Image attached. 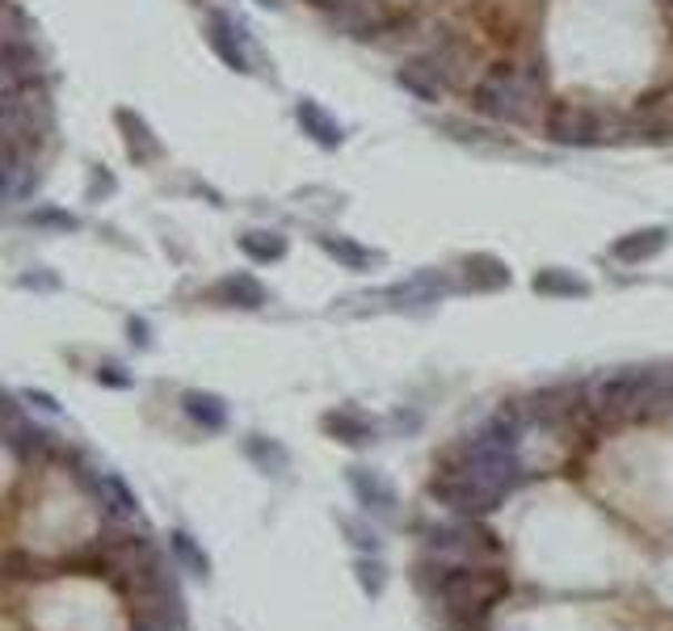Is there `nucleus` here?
Listing matches in <instances>:
<instances>
[{"instance_id":"obj_36","label":"nucleus","mask_w":673,"mask_h":631,"mask_svg":"<svg viewBox=\"0 0 673 631\" xmlns=\"http://www.w3.org/2000/svg\"><path fill=\"white\" fill-rule=\"evenodd\" d=\"M261 4H266V9H274V4H278V0H261Z\"/></svg>"},{"instance_id":"obj_12","label":"nucleus","mask_w":673,"mask_h":631,"mask_svg":"<svg viewBox=\"0 0 673 631\" xmlns=\"http://www.w3.org/2000/svg\"><path fill=\"white\" fill-rule=\"evenodd\" d=\"M207 42H211V51L228 63L231 72H249V56H245V47H240V26H236L228 13H219V9L211 13V21H207Z\"/></svg>"},{"instance_id":"obj_35","label":"nucleus","mask_w":673,"mask_h":631,"mask_svg":"<svg viewBox=\"0 0 673 631\" xmlns=\"http://www.w3.org/2000/svg\"><path fill=\"white\" fill-rule=\"evenodd\" d=\"M131 342L148 345V325H143V321H131Z\"/></svg>"},{"instance_id":"obj_23","label":"nucleus","mask_w":673,"mask_h":631,"mask_svg":"<svg viewBox=\"0 0 673 631\" xmlns=\"http://www.w3.org/2000/svg\"><path fill=\"white\" fill-rule=\"evenodd\" d=\"M169 548H174L177 564H181L186 573H194V576L211 573V560H207V552L194 543V535H186V531H174V535H169Z\"/></svg>"},{"instance_id":"obj_7","label":"nucleus","mask_w":673,"mask_h":631,"mask_svg":"<svg viewBox=\"0 0 673 631\" xmlns=\"http://www.w3.org/2000/svg\"><path fill=\"white\" fill-rule=\"evenodd\" d=\"M543 135L560 148H590V144L606 139L597 110L581 106V101H552L543 110Z\"/></svg>"},{"instance_id":"obj_16","label":"nucleus","mask_w":673,"mask_h":631,"mask_svg":"<svg viewBox=\"0 0 673 631\" xmlns=\"http://www.w3.org/2000/svg\"><path fill=\"white\" fill-rule=\"evenodd\" d=\"M211 299L228 307H261L266 304V287H261L253 274H228V278L215 283Z\"/></svg>"},{"instance_id":"obj_2","label":"nucleus","mask_w":673,"mask_h":631,"mask_svg":"<svg viewBox=\"0 0 673 631\" xmlns=\"http://www.w3.org/2000/svg\"><path fill=\"white\" fill-rule=\"evenodd\" d=\"M472 106L497 122H531L547 110V77L538 63H493L472 85Z\"/></svg>"},{"instance_id":"obj_14","label":"nucleus","mask_w":673,"mask_h":631,"mask_svg":"<svg viewBox=\"0 0 673 631\" xmlns=\"http://www.w3.org/2000/svg\"><path fill=\"white\" fill-rule=\"evenodd\" d=\"M325 434L337 442H346V446H366V442L375 438V421L366 417V413H358V408H328L325 413Z\"/></svg>"},{"instance_id":"obj_25","label":"nucleus","mask_w":673,"mask_h":631,"mask_svg":"<svg viewBox=\"0 0 673 631\" xmlns=\"http://www.w3.org/2000/svg\"><path fill=\"white\" fill-rule=\"evenodd\" d=\"M320 249L333 257V262H342V266L349 269H366L375 257L363 249V245H354V240H342V236H320Z\"/></svg>"},{"instance_id":"obj_11","label":"nucleus","mask_w":673,"mask_h":631,"mask_svg":"<svg viewBox=\"0 0 673 631\" xmlns=\"http://www.w3.org/2000/svg\"><path fill=\"white\" fill-rule=\"evenodd\" d=\"M346 480L349 489H354V497L363 501L370 514H396V505H400V497H396V489H392V480H384L379 472H370V467H346Z\"/></svg>"},{"instance_id":"obj_4","label":"nucleus","mask_w":673,"mask_h":631,"mask_svg":"<svg viewBox=\"0 0 673 631\" xmlns=\"http://www.w3.org/2000/svg\"><path fill=\"white\" fill-rule=\"evenodd\" d=\"M51 131H56V110H51L47 85L0 97V148L39 152Z\"/></svg>"},{"instance_id":"obj_21","label":"nucleus","mask_w":673,"mask_h":631,"mask_svg":"<svg viewBox=\"0 0 673 631\" xmlns=\"http://www.w3.org/2000/svg\"><path fill=\"white\" fill-rule=\"evenodd\" d=\"M240 253L253 262H278L287 253V236L283 231H245L240 236Z\"/></svg>"},{"instance_id":"obj_33","label":"nucleus","mask_w":673,"mask_h":631,"mask_svg":"<svg viewBox=\"0 0 673 631\" xmlns=\"http://www.w3.org/2000/svg\"><path fill=\"white\" fill-rule=\"evenodd\" d=\"M26 401H30V404H39L42 413H59V404L51 401V396H47V392H34V387H30V392H26Z\"/></svg>"},{"instance_id":"obj_20","label":"nucleus","mask_w":673,"mask_h":631,"mask_svg":"<svg viewBox=\"0 0 673 631\" xmlns=\"http://www.w3.org/2000/svg\"><path fill=\"white\" fill-rule=\"evenodd\" d=\"M463 269H467V283L481 290H501L509 287V269L501 266L497 257H488V253H481V257H467L463 262Z\"/></svg>"},{"instance_id":"obj_27","label":"nucleus","mask_w":673,"mask_h":631,"mask_svg":"<svg viewBox=\"0 0 673 631\" xmlns=\"http://www.w3.org/2000/svg\"><path fill=\"white\" fill-rule=\"evenodd\" d=\"M400 89H408V93L413 97H422V101H438V97H443V89H438V85H434V80L425 77L422 68H417V63H413V59H408V63H404L400 68Z\"/></svg>"},{"instance_id":"obj_26","label":"nucleus","mask_w":673,"mask_h":631,"mask_svg":"<svg viewBox=\"0 0 673 631\" xmlns=\"http://www.w3.org/2000/svg\"><path fill=\"white\" fill-rule=\"evenodd\" d=\"M245 455H249L261 472H283V467H287V451H283L278 442L261 438V434H253V438L245 442Z\"/></svg>"},{"instance_id":"obj_34","label":"nucleus","mask_w":673,"mask_h":631,"mask_svg":"<svg viewBox=\"0 0 673 631\" xmlns=\"http://www.w3.org/2000/svg\"><path fill=\"white\" fill-rule=\"evenodd\" d=\"M110 194L115 190V177H110V172H93V177H89V194Z\"/></svg>"},{"instance_id":"obj_22","label":"nucleus","mask_w":673,"mask_h":631,"mask_svg":"<svg viewBox=\"0 0 673 631\" xmlns=\"http://www.w3.org/2000/svg\"><path fill=\"white\" fill-rule=\"evenodd\" d=\"M535 290L538 295H556V299H581V295H590V287L573 278L568 269H543L535 274Z\"/></svg>"},{"instance_id":"obj_24","label":"nucleus","mask_w":673,"mask_h":631,"mask_svg":"<svg viewBox=\"0 0 673 631\" xmlns=\"http://www.w3.org/2000/svg\"><path fill=\"white\" fill-rule=\"evenodd\" d=\"M13 42H34V26L9 0V4H0V47H13Z\"/></svg>"},{"instance_id":"obj_10","label":"nucleus","mask_w":673,"mask_h":631,"mask_svg":"<svg viewBox=\"0 0 673 631\" xmlns=\"http://www.w3.org/2000/svg\"><path fill=\"white\" fill-rule=\"evenodd\" d=\"M0 442H4L21 463H47V460H56L59 455L56 438H51L47 430H39V425H30L26 417L13 421V425L0 434Z\"/></svg>"},{"instance_id":"obj_29","label":"nucleus","mask_w":673,"mask_h":631,"mask_svg":"<svg viewBox=\"0 0 673 631\" xmlns=\"http://www.w3.org/2000/svg\"><path fill=\"white\" fill-rule=\"evenodd\" d=\"M30 224H39V228H59V231L80 228V219L77 215H68V210H34V215H30Z\"/></svg>"},{"instance_id":"obj_6","label":"nucleus","mask_w":673,"mask_h":631,"mask_svg":"<svg viewBox=\"0 0 673 631\" xmlns=\"http://www.w3.org/2000/svg\"><path fill=\"white\" fill-rule=\"evenodd\" d=\"M328 21V30L346 39H384L400 26V13L387 0H311Z\"/></svg>"},{"instance_id":"obj_30","label":"nucleus","mask_w":673,"mask_h":631,"mask_svg":"<svg viewBox=\"0 0 673 631\" xmlns=\"http://www.w3.org/2000/svg\"><path fill=\"white\" fill-rule=\"evenodd\" d=\"M0 573L9 576H34L39 573V560H30V555H0Z\"/></svg>"},{"instance_id":"obj_9","label":"nucleus","mask_w":673,"mask_h":631,"mask_svg":"<svg viewBox=\"0 0 673 631\" xmlns=\"http://www.w3.org/2000/svg\"><path fill=\"white\" fill-rule=\"evenodd\" d=\"M429 552L438 560H476L481 552H497V543L488 531L472 526V522H451V526L429 531Z\"/></svg>"},{"instance_id":"obj_15","label":"nucleus","mask_w":673,"mask_h":631,"mask_svg":"<svg viewBox=\"0 0 673 631\" xmlns=\"http://www.w3.org/2000/svg\"><path fill=\"white\" fill-rule=\"evenodd\" d=\"M118 127H122V139H127V152H131L135 165H152V160H160V139L152 135V127L143 122L139 115H131V110H118Z\"/></svg>"},{"instance_id":"obj_32","label":"nucleus","mask_w":673,"mask_h":631,"mask_svg":"<svg viewBox=\"0 0 673 631\" xmlns=\"http://www.w3.org/2000/svg\"><path fill=\"white\" fill-rule=\"evenodd\" d=\"M97 379L110 383V387H131V375H122V366H101Z\"/></svg>"},{"instance_id":"obj_3","label":"nucleus","mask_w":673,"mask_h":631,"mask_svg":"<svg viewBox=\"0 0 673 631\" xmlns=\"http://www.w3.org/2000/svg\"><path fill=\"white\" fill-rule=\"evenodd\" d=\"M673 404V375L656 366H627L594 379L590 387V408L606 421L623 417H656Z\"/></svg>"},{"instance_id":"obj_28","label":"nucleus","mask_w":673,"mask_h":631,"mask_svg":"<svg viewBox=\"0 0 673 631\" xmlns=\"http://www.w3.org/2000/svg\"><path fill=\"white\" fill-rule=\"evenodd\" d=\"M354 573H358V585H363V593L366 598H379V593H384V585H387V576H384V564H379V560H358V564H354Z\"/></svg>"},{"instance_id":"obj_5","label":"nucleus","mask_w":673,"mask_h":631,"mask_svg":"<svg viewBox=\"0 0 673 631\" xmlns=\"http://www.w3.org/2000/svg\"><path fill=\"white\" fill-rule=\"evenodd\" d=\"M413 63H417V68H422L425 77L434 80L443 93L446 89L476 85V77H481V56H476V47H472V39H463L451 21H438V30H434L429 47L417 51Z\"/></svg>"},{"instance_id":"obj_19","label":"nucleus","mask_w":673,"mask_h":631,"mask_svg":"<svg viewBox=\"0 0 673 631\" xmlns=\"http://www.w3.org/2000/svg\"><path fill=\"white\" fill-rule=\"evenodd\" d=\"M295 115H299L304 131H308L320 148H337V144H342V127H337V118H328L316 101H299V110H295Z\"/></svg>"},{"instance_id":"obj_31","label":"nucleus","mask_w":673,"mask_h":631,"mask_svg":"<svg viewBox=\"0 0 673 631\" xmlns=\"http://www.w3.org/2000/svg\"><path fill=\"white\" fill-rule=\"evenodd\" d=\"M346 535H349V543H358L363 552H375L379 543H375V535L366 531V526H358V522H346Z\"/></svg>"},{"instance_id":"obj_17","label":"nucleus","mask_w":673,"mask_h":631,"mask_svg":"<svg viewBox=\"0 0 673 631\" xmlns=\"http://www.w3.org/2000/svg\"><path fill=\"white\" fill-rule=\"evenodd\" d=\"M93 493L101 497L106 514L118 517V522H131V517L139 514V501H135V493L122 484V476H115V472H101V476L93 480Z\"/></svg>"},{"instance_id":"obj_8","label":"nucleus","mask_w":673,"mask_h":631,"mask_svg":"<svg viewBox=\"0 0 673 631\" xmlns=\"http://www.w3.org/2000/svg\"><path fill=\"white\" fill-rule=\"evenodd\" d=\"M47 85V59L34 42H13L0 47V97L21 93V89H39Z\"/></svg>"},{"instance_id":"obj_13","label":"nucleus","mask_w":673,"mask_h":631,"mask_svg":"<svg viewBox=\"0 0 673 631\" xmlns=\"http://www.w3.org/2000/svg\"><path fill=\"white\" fill-rule=\"evenodd\" d=\"M665 245H670V228H640V231L618 236L615 245H611V257H615V262H623V266H640V262L656 257Z\"/></svg>"},{"instance_id":"obj_1","label":"nucleus","mask_w":673,"mask_h":631,"mask_svg":"<svg viewBox=\"0 0 673 631\" xmlns=\"http://www.w3.org/2000/svg\"><path fill=\"white\" fill-rule=\"evenodd\" d=\"M425 593H434V602L451 614V623H459V628H476L488 607L505 598L509 590V581L497 573V569H476V564H422V573H417Z\"/></svg>"},{"instance_id":"obj_18","label":"nucleus","mask_w":673,"mask_h":631,"mask_svg":"<svg viewBox=\"0 0 673 631\" xmlns=\"http://www.w3.org/2000/svg\"><path fill=\"white\" fill-rule=\"evenodd\" d=\"M181 413L202 425V430H224L228 425V404L219 401L215 392H186L181 396Z\"/></svg>"}]
</instances>
